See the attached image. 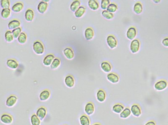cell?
Masks as SVG:
<instances>
[{
    "mask_svg": "<svg viewBox=\"0 0 168 125\" xmlns=\"http://www.w3.org/2000/svg\"><path fill=\"white\" fill-rule=\"evenodd\" d=\"M79 123L81 125H91V120L90 117L86 114H82L80 116Z\"/></svg>",
    "mask_w": 168,
    "mask_h": 125,
    "instance_id": "20",
    "label": "cell"
},
{
    "mask_svg": "<svg viewBox=\"0 0 168 125\" xmlns=\"http://www.w3.org/2000/svg\"><path fill=\"white\" fill-rule=\"evenodd\" d=\"M168 87V83L164 80H161L157 81L154 85V87L157 91H162L165 90Z\"/></svg>",
    "mask_w": 168,
    "mask_h": 125,
    "instance_id": "5",
    "label": "cell"
},
{
    "mask_svg": "<svg viewBox=\"0 0 168 125\" xmlns=\"http://www.w3.org/2000/svg\"><path fill=\"white\" fill-rule=\"evenodd\" d=\"M10 15H11V10L10 8L3 9L1 13V17L4 19H8L10 16Z\"/></svg>",
    "mask_w": 168,
    "mask_h": 125,
    "instance_id": "35",
    "label": "cell"
},
{
    "mask_svg": "<svg viewBox=\"0 0 168 125\" xmlns=\"http://www.w3.org/2000/svg\"><path fill=\"white\" fill-rule=\"evenodd\" d=\"M106 42L111 49H114L117 48L118 42V40L113 35H109L106 38Z\"/></svg>",
    "mask_w": 168,
    "mask_h": 125,
    "instance_id": "2",
    "label": "cell"
},
{
    "mask_svg": "<svg viewBox=\"0 0 168 125\" xmlns=\"http://www.w3.org/2000/svg\"><path fill=\"white\" fill-rule=\"evenodd\" d=\"M32 49L34 52L37 55H42L44 53L45 48L43 44L39 41H36L32 45Z\"/></svg>",
    "mask_w": 168,
    "mask_h": 125,
    "instance_id": "1",
    "label": "cell"
},
{
    "mask_svg": "<svg viewBox=\"0 0 168 125\" xmlns=\"http://www.w3.org/2000/svg\"><path fill=\"white\" fill-rule=\"evenodd\" d=\"M80 6H81V2L80 1L78 0L74 1L71 3L70 5V10L72 12L74 13L78 9Z\"/></svg>",
    "mask_w": 168,
    "mask_h": 125,
    "instance_id": "30",
    "label": "cell"
},
{
    "mask_svg": "<svg viewBox=\"0 0 168 125\" xmlns=\"http://www.w3.org/2000/svg\"><path fill=\"white\" fill-rule=\"evenodd\" d=\"M101 15L103 17H104V18L108 20H111L114 18V14L109 12L107 10H103L101 12Z\"/></svg>",
    "mask_w": 168,
    "mask_h": 125,
    "instance_id": "34",
    "label": "cell"
},
{
    "mask_svg": "<svg viewBox=\"0 0 168 125\" xmlns=\"http://www.w3.org/2000/svg\"><path fill=\"white\" fill-rule=\"evenodd\" d=\"M96 100L99 103H103L105 101L107 98V94L106 92L102 89L97 90L96 94Z\"/></svg>",
    "mask_w": 168,
    "mask_h": 125,
    "instance_id": "9",
    "label": "cell"
},
{
    "mask_svg": "<svg viewBox=\"0 0 168 125\" xmlns=\"http://www.w3.org/2000/svg\"><path fill=\"white\" fill-rule=\"evenodd\" d=\"M144 125H156V123L153 120H150L146 122Z\"/></svg>",
    "mask_w": 168,
    "mask_h": 125,
    "instance_id": "42",
    "label": "cell"
},
{
    "mask_svg": "<svg viewBox=\"0 0 168 125\" xmlns=\"http://www.w3.org/2000/svg\"><path fill=\"white\" fill-rule=\"evenodd\" d=\"M35 17L34 11L31 8H29L26 10L25 13V18L26 21L29 22H31L34 20Z\"/></svg>",
    "mask_w": 168,
    "mask_h": 125,
    "instance_id": "22",
    "label": "cell"
},
{
    "mask_svg": "<svg viewBox=\"0 0 168 125\" xmlns=\"http://www.w3.org/2000/svg\"><path fill=\"white\" fill-rule=\"evenodd\" d=\"M124 106L121 103H116L112 107V110L113 113L116 114H120L123 109H124Z\"/></svg>",
    "mask_w": 168,
    "mask_h": 125,
    "instance_id": "23",
    "label": "cell"
},
{
    "mask_svg": "<svg viewBox=\"0 0 168 125\" xmlns=\"http://www.w3.org/2000/svg\"><path fill=\"white\" fill-rule=\"evenodd\" d=\"M48 8V3L45 2V1H40L37 5V10L39 13L42 14L46 12Z\"/></svg>",
    "mask_w": 168,
    "mask_h": 125,
    "instance_id": "12",
    "label": "cell"
},
{
    "mask_svg": "<svg viewBox=\"0 0 168 125\" xmlns=\"http://www.w3.org/2000/svg\"><path fill=\"white\" fill-rule=\"evenodd\" d=\"M13 35V37L15 39H17L18 38V37L19 36L20 34L22 32V29L21 27H19L17 29H15L14 30H12L11 31Z\"/></svg>",
    "mask_w": 168,
    "mask_h": 125,
    "instance_id": "39",
    "label": "cell"
},
{
    "mask_svg": "<svg viewBox=\"0 0 168 125\" xmlns=\"http://www.w3.org/2000/svg\"><path fill=\"white\" fill-rule=\"evenodd\" d=\"M84 36L87 41H91L95 36V31L91 27H87L84 32Z\"/></svg>",
    "mask_w": 168,
    "mask_h": 125,
    "instance_id": "13",
    "label": "cell"
},
{
    "mask_svg": "<svg viewBox=\"0 0 168 125\" xmlns=\"http://www.w3.org/2000/svg\"><path fill=\"white\" fill-rule=\"evenodd\" d=\"M55 58V56L53 54H48L43 59L42 63L46 67H50L52 63Z\"/></svg>",
    "mask_w": 168,
    "mask_h": 125,
    "instance_id": "17",
    "label": "cell"
},
{
    "mask_svg": "<svg viewBox=\"0 0 168 125\" xmlns=\"http://www.w3.org/2000/svg\"><path fill=\"white\" fill-rule=\"evenodd\" d=\"M63 53L64 57H66L67 60H72L75 56L73 50L71 48H64L63 51Z\"/></svg>",
    "mask_w": 168,
    "mask_h": 125,
    "instance_id": "16",
    "label": "cell"
},
{
    "mask_svg": "<svg viewBox=\"0 0 168 125\" xmlns=\"http://www.w3.org/2000/svg\"><path fill=\"white\" fill-rule=\"evenodd\" d=\"M107 79L112 84H117L120 81L119 75L114 72L108 73L106 76Z\"/></svg>",
    "mask_w": 168,
    "mask_h": 125,
    "instance_id": "14",
    "label": "cell"
},
{
    "mask_svg": "<svg viewBox=\"0 0 168 125\" xmlns=\"http://www.w3.org/2000/svg\"><path fill=\"white\" fill-rule=\"evenodd\" d=\"M30 123L32 125H40L41 121L35 114H33L30 116Z\"/></svg>",
    "mask_w": 168,
    "mask_h": 125,
    "instance_id": "31",
    "label": "cell"
},
{
    "mask_svg": "<svg viewBox=\"0 0 168 125\" xmlns=\"http://www.w3.org/2000/svg\"><path fill=\"white\" fill-rule=\"evenodd\" d=\"M35 114L40 119V120H43L47 114V110L46 108L44 106L40 107L37 109Z\"/></svg>",
    "mask_w": 168,
    "mask_h": 125,
    "instance_id": "8",
    "label": "cell"
},
{
    "mask_svg": "<svg viewBox=\"0 0 168 125\" xmlns=\"http://www.w3.org/2000/svg\"><path fill=\"white\" fill-rule=\"evenodd\" d=\"M137 34V31L136 28L134 27H131L127 30L126 35L128 40L133 41V40L135 39Z\"/></svg>",
    "mask_w": 168,
    "mask_h": 125,
    "instance_id": "7",
    "label": "cell"
},
{
    "mask_svg": "<svg viewBox=\"0 0 168 125\" xmlns=\"http://www.w3.org/2000/svg\"><path fill=\"white\" fill-rule=\"evenodd\" d=\"M130 110L131 114L135 117H139L142 113L141 107L137 104L132 105L130 108Z\"/></svg>",
    "mask_w": 168,
    "mask_h": 125,
    "instance_id": "6",
    "label": "cell"
},
{
    "mask_svg": "<svg viewBox=\"0 0 168 125\" xmlns=\"http://www.w3.org/2000/svg\"><path fill=\"white\" fill-rule=\"evenodd\" d=\"M64 84L68 88H72L75 84V80L73 76L71 75H68L64 78Z\"/></svg>",
    "mask_w": 168,
    "mask_h": 125,
    "instance_id": "11",
    "label": "cell"
},
{
    "mask_svg": "<svg viewBox=\"0 0 168 125\" xmlns=\"http://www.w3.org/2000/svg\"><path fill=\"white\" fill-rule=\"evenodd\" d=\"M24 8V4L21 2H17L12 6L11 10L15 13H19Z\"/></svg>",
    "mask_w": 168,
    "mask_h": 125,
    "instance_id": "25",
    "label": "cell"
},
{
    "mask_svg": "<svg viewBox=\"0 0 168 125\" xmlns=\"http://www.w3.org/2000/svg\"><path fill=\"white\" fill-rule=\"evenodd\" d=\"M88 8L93 11H96L99 8V3L96 0H90L88 2Z\"/></svg>",
    "mask_w": 168,
    "mask_h": 125,
    "instance_id": "26",
    "label": "cell"
},
{
    "mask_svg": "<svg viewBox=\"0 0 168 125\" xmlns=\"http://www.w3.org/2000/svg\"><path fill=\"white\" fill-rule=\"evenodd\" d=\"M91 125H102L100 123H99V122H96V123H95Z\"/></svg>",
    "mask_w": 168,
    "mask_h": 125,
    "instance_id": "43",
    "label": "cell"
},
{
    "mask_svg": "<svg viewBox=\"0 0 168 125\" xmlns=\"http://www.w3.org/2000/svg\"><path fill=\"white\" fill-rule=\"evenodd\" d=\"M0 120L6 125H10L13 121V117L10 114L4 113L0 117Z\"/></svg>",
    "mask_w": 168,
    "mask_h": 125,
    "instance_id": "10",
    "label": "cell"
},
{
    "mask_svg": "<svg viewBox=\"0 0 168 125\" xmlns=\"http://www.w3.org/2000/svg\"><path fill=\"white\" fill-rule=\"evenodd\" d=\"M143 7L140 2H137L133 6V11L136 14L139 15L142 13Z\"/></svg>",
    "mask_w": 168,
    "mask_h": 125,
    "instance_id": "29",
    "label": "cell"
},
{
    "mask_svg": "<svg viewBox=\"0 0 168 125\" xmlns=\"http://www.w3.org/2000/svg\"><path fill=\"white\" fill-rule=\"evenodd\" d=\"M162 44L164 46L168 48V37L164 38V39H163V40L162 41Z\"/></svg>",
    "mask_w": 168,
    "mask_h": 125,
    "instance_id": "41",
    "label": "cell"
},
{
    "mask_svg": "<svg viewBox=\"0 0 168 125\" xmlns=\"http://www.w3.org/2000/svg\"><path fill=\"white\" fill-rule=\"evenodd\" d=\"M51 96V92L48 89H44L42 91L39 95V100L41 101H46L49 99Z\"/></svg>",
    "mask_w": 168,
    "mask_h": 125,
    "instance_id": "18",
    "label": "cell"
},
{
    "mask_svg": "<svg viewBox=\"0 0 168 125\" xmlns=\"http://www.w3.org/2000/svg\"><path fill=\"white\" fill-rule=\"evenodd\" d=\"M153 2L154 3H160L161 1H153Z\"/></svg>",
    "mask_w": 168,
    "mask_h": 125,
    "instance_id": "44",
    "label": "cell"
},
{
    "mask_svg": "<svg viewBox=\"0 0 168 125\" xmlns=\"http://www.w3.org/2000/svg\"><path fill=\"white\" fill-rule=\"evenodd\" d=\"M1 6L3 9L10 8V3L9 0H1L0 2Z\"/></svg>",
    "mask_w": 168,
    "mask_h": 125,
    "instance_id": "40",
    "label": "cell"
},
{
    "mask_svg": "<svg viewBox=\"0 0 168 125\" xmlns=\"http://www.w3.org/2000/svg\"><path fill=\"white\" fill-rule=\"evenodd\" d=\"M61 64V60L58 58H55L50 66V68H51L52 70H56L59 68Z\"/></svg>",
    "mask_w": 168,
    "mask_h": 125,
    "instance_id": "32",
    "label": "cell"
},
{
    "mask_svg": "<svg viewBox=\"0 0 168 125\" xmlns=\"http://www.w3.org/2000/svg\"><path fill=\"white\" fill-rule=\"evenodd\" d=\"M109 0H102L100 2V8L103 10H106L107 9L108 6L110 4Z\"/></svg>",
    "mask_w": 168,
    "mask_h": 125,
    "instance_id": "38",
    "label": "cell"
},
{
    "mask_svg": "<svg viewBox=\"0 0 168 125\" xmlns=\"http://www.w3.org/2000/svg\"><path fill=\"white\" fill-rule=\"evenodd\" d=\"M21 22L17 19H14L8 23V27L10 30H14L15 29L20 27Z\"/></svg>",
    "mask_w": 168,
    "mask_h": 125,
    "instance_id": "21",
    "label": "cell"
},
{
    "mask_svg": "<svg viewBox=\"0 0 168 125\" xmlns=\"http://www.w3.org/2000/svg\"><path fill=\"white\" fill-rule=\"evenodd\" d=\"M17 101V97L15 95H11L7 98L6 102V105L8 108H12L16 104Z\"/></svg>",
    "mask_w": 168,
    "mask_h": 125,
    "instance_id": "15",
    "label": "cell"
},
{
    "mask_svg": "<svg viewBox=\"0 0 168 125\" xmlns=\"http://www.w3.org/2000/svg\"><path fill=\"white\" fill-rule=\"evenodd\" d=\"M118 10V6L116 3H112L108 6L107 10L109 11V12L112 13L114 14V13L116 12Z\"/></svg>",
    "mask_w": 168,
    "mask_h": 125,
    "instance_id": "37",
    "label": "cell"
},
{
    "mask_svg": "<svg viewBox=\"0 0 168 125\" xmlns=\"http://www.w3.org/2000/svg\"><path fill=\"white\" fill-rule=\"evenodd\" d=\"M95 110V106L94 104L91 102H88L85 105L84 108L85 114L87 115L91 116L94 114Z\"/></svg>",
    "mask_w": 168,
    "mask_h": 125,
    "instance_id": "4",
    "label": "cell"
},
{
    "mask_svg": "<svg viewBox=\"0 0 168 125\" xmlns=\"http://www.w3.org/2000/svg\"><path fill=\"white\" fill-rule=\"evenodd\" d=\"M131 110L129 107L124 108L122 113L120 114V118L123 119H127L131 116Z\"/></svg>",
    "mask_w": 168,
    "mask_h": 125,
    "instance_id": "28",
    "label": "cell"
},
{
    "mask_svg": "<svg viewBox=\"0 0 168 125\" xmlns=\"http://www.w3.org/2000/svg\"><path fill=\"white\" fill-rule=\"evenodd\" d=\"M140 42L138 39H134L132 41L130 44V50L133 54L138 53L140 49Z\"/></svg>",
    "mask_w": 168,
    "mask_h": 125,
    "instance_id": "3",
    "label": "cell"
},
{
    "mask_svg": "<svg viewBox=\"0 0 168 125\" xmlns=\"http://www.w3.org/2000/svg\"><path fill=\"white\" fill-rule=\"evenodd\" d=\"M17 40L20 44H25L27 41V35L24 32H22L17 38Z\"/></svg>",
    "mask_w": 168,
    "mask_h": 125,
    "instance_id": "33",
    "label": "cell"
},
{
    "mask_svg": "<svg viewBox=\"0 0 168 125\" xmlns=\"http://www.w3.org/2000/svg\"><path fill=\"white\" fill-rule=\"evenodd\" d=\"M86 12V8L84 6H80L78 9L74 12V16L77 18H81Z\"/></svg>",
    "mask_w": 168,
    "mask_h": 125,
    "instance_id": "27",
    "label": "cell"
},
{
    "mask_svg": "<svg viewBox=\"0 0 168 125\" xmlns=\"http://www.w3.org/2000/svg\"><path fill=\"white\" fill-rule=\"evenodd\" d=\"M100 68L104 72L107 73H110L112 70V65H111L109 62L104 61L102 62L100 64Z\"/></svg>",
    "mask_w": 168,
    "mask_h": 125,
    "instance_id": "19",
    "label": "cell"
},
{
    "mask_svg": "<svg viewBox=\"0 0 168 125\" xmlns=\"http://www.w3.org/2000/svg\"><path fill=\"white\" fill-rule=\"evenodd\" d=\"M6 65L8 68L12 70H16L19 67L18 62L12 59H10L8 60L6 62Z\"/></svg>",
    "mask_w": 168,
    "mask_h": 125,
    "instance_id": "24",
    "label": "cell"
},
{
    "mask_svg": "<svg viewBox=\"0 0 168 125\" xmlns=\"http://www.w3.org/2000/svg\"></svg>",
    "mask_w": 168,
    "mask_h": 125,
    "instance_id": "45",
    "label": "cell"
},
{
    "mask_svg": "<svg viewBox=\"0 0 168 125\" xmlns=\"http://www.w3.org/2000/svg\"><path fill=\"white\" fill-rule=\"evenodd\" d=\"M5 39L8 43H11L14 40V37L10 30H8L5 34Z\"/></svg>",
    "mask_w": 168,
    "mask_h": 125,
    "instance_id": "36",
    "label": "cell"
}]
</instances>
